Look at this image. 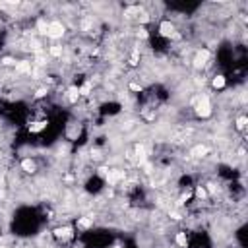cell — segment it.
Segmentation results:
<instances>
[{
    "label": "cell",
    "mask_w": 248,
    "mask_h": 248,
    "mask_svg": "<svg viewBox=\"0 0 248 248\" xmlns=\"http://www.w3.org/2000/svg\"><path fill=\"white\" fill-rule=\"evenodd\" d=\"M190 107H192L194 116L200 120H207L213 116V101L207 93H196L190 101Z\"/></svg>",
    "instance_id": "6da1fadb"
},
{
    "label": "cell",
    "mask_w": 248,
    "mask_h": 248,
    "mask_svg": "<svg viewBox=\"0 0 248 248\" xmlns=\"http://www.w3.org/2000/svg\"><path fill=\"white\" fill-rule=\"evenodd\" d=\"M64 37H66V23L62 19H48L45 39H48L50 43H60Z\"/></svg>",
    "instance_id": "7a4b0ae2"
},
{
    "label": "cell",
    "mask_w": 248,
    "mask_h": 248,
    "mask_svg": "<svg viewBox=\"0 0 248 248\" xmlns=\"http://www.w3.org/2000/svg\"><path fill=\"white\" fill-rule=\"evenodd\" d=\"M190 62H192V68H194V70L203 72V70L211 64V50L205 48V46L196 48L194 54H192V58H190Z\"/></svg>",
    "instance_id": "3957f363"
},
{
    "label": "cell",
    "mask_w": 248,
    "mask_h": 248,
    "mask_svg": "<svg viewBox=\"0 0 248 248\" xmlns=\"http://www.w3.org/2000/svg\"><path fill=\"white\" fill-rule=\"evenodd\" d=\"M157 31L163 39H169V41H174V39H180V31H178V25L170 19V17H165L159 21L157 25Z\"/></svg>",
    "instance_id": "277c9868"
},
{
    "label": "cell",
    "mask_w": 248,
    "mask_h": 248,
    "mask_svg": "<svg viewBox=\"0 0 248 248\" xmlns=\"http://www.w3.org/2000/svg\"><path fill=\"white\" fill-rule=\"evenodd\" d=\"M74 236H76V227L74 225L64 223V225H58V227L52 229V238L58 240V242H70Z\"/></svg>",
    "instance_id": "5b68a950"
},
{
    "label": "cell",
    "mask_w": 248,
    "mask_h": 248,
    "mask_svg": "<svg viewBox=\"0 0 248 248\" xmlns=\"http://www.w3.org/2000/svg\"><path fill=\"white\" fill-rule=\"evenodd\" d=\"M14 72H16V76H31V74H33V62L27 60V58L16 60V64H14Z\"/></svg>",
    "instance_id": "8992f818"
},
{
    "label": "cell",
    "mask_w": 248,
    "mask_h": 248,
    "mask_svg": "<svg viewBox=\"0 0 248 248\" xmlns=\"http://www.w3.org/2000/svg\"><path fill=\"white\" fill-rule=\"evenodd\" d=\"M19 169H21L25 174H35V172L39 170V163H37V159H33V157H23V159L19 161Z\"/></svg>",
    "instance_id": "52a82bcc"
},
{
    "label": "cell",
    "mask_w": 248,
    "mask_h": 248,
    "mask_svg": "<svg viewBox=\"0 0 248 248\" xmlns=\"http://www.w3.org/2000/svg\"><path fill=\"white\" fill-rule=\"evenodd\" d=\"M172 244H174L176 248H188V246H190V234H188L186 231H178V232H174V240H172Z\"/></svg>",
    "instance_id": "ba28073f"
},
{
    "label": "cell",
    "mask_w": 248,
    "mask_h": 248,
    "mask_svg": "<svg viewBox=\"0 0 248 248\" xmlns=\"http://www.w3.org/2000/svg\"><path fill=\"white\" fill-rule=\"evenodd\" d=\"M209 83H211V89H215V91H223V89L227 87V78H225V74H213Z\"/></svg>",
    "instance_id": "9c48e42d"
},
{
    "label": "cell",
    "mask_w": 248,
    "mask_h": 248,
    "mask_svg": "<svg viewBox=\"0 0 248 248\" xmlns=\"http://www.w3.org/2000/svg\"><path fill=\"white\" fill-rule=\"evenodd\" d=\"M140 60H141V50H140V45H136V46H132V48H130L128 64H130L132 68H136V66H140Z\"/></svg>",
    "instance_id": "30bf717a"
},
{
    "label": "cell",
    "mask_w": 248,
    "mask_h": 248,
    "mask_svg": "<svg viewBox=\"0 0 248 248\" xmlns=\"http://www.w3.org/2000/svg\"><path fill=\"white\" fill-rule=\"evenodd\" d=\"M207 153H209V145H205V143H198V145H194V147L190 149V155L196 157V159H202V157H205Z\"/></svg>",
    "instance_id": "8fae6325"
},
{
    "label": "cell",
    "mask_w": 248,
    "mask_h": 248,
    "mask_svg": "<svg viewBox=\"0 0 248 248\" xmlns=\"http://www.w3.org/2000/svg\"><path fill=\"white\" fill-rule=\"evenodd\" d=\"M91 227H93V217H78V221H76L78 231H89Z\"/></svg>",
    "instance_id": "7c38bea8"
},
{
    "label": "cell",
    "mask_w": 248,
    "mask_h": 248,
    "mask_svg": "<svg viewBox=\"0 0 248 248\" xmlns=\"http://www.w3.org/2000/svg\"><path fill=\"white\" fill-rule=\"evenodd\" d=\"M46 126H48V122H46V120H33V122H29V126H27V128H29V132H31V134H39V132H43Z\"/></svg>",
    "instance_id": "4fadbf2b"
},
{
    "label": "cell",
    "mask_w": 248,
    "mask_h": 248,
    "mask_svg": "<svg viewBox=\"0 0 248 248\" xmlns=\"http://www.w3.org/2000/svg\"><path fill=\"white\" fill-rule=\"evenodd\" d=\"M246 124H248V116H246V114H238L236 120H234L236 130H238V132H244V130H246Z\"/></svg>",
    "instance_id": "5bb4252c"
},
{
    "label": "cell",
    "mask_w": 248,
    "mask_h": 248,
    "mask_svg": "<svg viewBox=\"0 0 248 248\" xmlns=\"http://www.w3.org/2000/svg\"><path fill=\"white\" fill-rule=\"evenodd\" d=\"M128 89H130V91H136V93H141V91H143V85H141L140 81H130V83H128Z\"/></svg>",
    "instance_id": "9a60e30c"
},
{
    "label": "cell",
    "mask_w": 248,
    "mask_h": 248,
    "mask_svg": "<svg viewBox=\"0 0 248 248\" xmlns=\"http://www.w3.org/2000/svg\"><path fill=\"white\" fill-rule=\"evenodd\" d=\"M0 248H8V246H0Z\"/></svg>",
    "instance_id": "2e32d148"
}]
</instances>
